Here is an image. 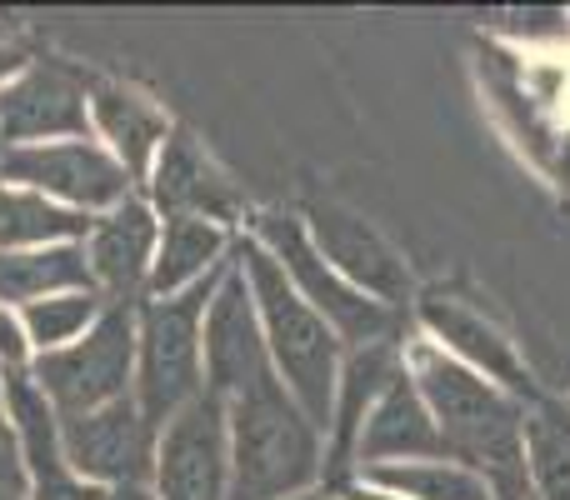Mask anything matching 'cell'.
<instances>
[{
  "instance_id": "obj_1",
  "label": "cell",
  "mask_w": 570,
  "mask_h": 500,
  "mask_svg": "<svg viewBox=\"0 0 570 500\" xmlns=\"http://www.w3.org/2000/svg\"><path fill=\"white\" fill-rule=\"evenodd\" d=\"M230 425V496L226 500H291L305 496L325 471L321 431L301 411L285 381L261 371L226 405Z\"/></svg>"
},
{
  "instance_id": "obj_2",
  "label": "cell",
  "mask_w": 570,
  "mask_h": 500,
  "mask_svg": "<svg viewBox=\"0 0 570 500\" xmlns=\"http://www.w3.org/2000/svg\"><path fill=\"white\" fill-rule=\"evenodd\" d=\"M236 261L246 271L250 295H256L271 365L285 381V391L301 401V411L315 421V431H331L335 381H341V335L301 301V291L291 285V275L281 271L271 251H261L256 241H240Z\"/></svg>"
},
{
  "instance_id": "obj_3",
  "label": "cell",
  "mask_w": 570,
  "mask_h": 500,
  "mask_svg": "<svg viewBox=\"0 0 570 500\" xmlns=\"http://www.w3.org/2000/svg\"><path fill=\"white\" fill-rule=\"evenodd\" d=\"M230 261H220L210 275L186 285L170 301H146L140 311V415L150 431H166L200 391H206V355H200V325L226 281Z\"/></svg>"
},
{
  "instance_id": "obj_4",
  "label": "cell",
  "mask_w": 570,
  "mask_h": 500,
  "mask_svg": "<svg viewBox=\"0 0 570 500\" xmlns=\"http://www.w3.org/2000/svg\"><path fill=\"white\" fill-rule=\"evenodd\" d=\"M250 241H256L261 251L276 255V265L291 275V285L301 291V301L311 305V311L321 315L335 335H341V345L365 351V345L395 341L401 315L385 311V305L371 301V295H361L355 285H345L341 275L325 265V255L311 246L305 220L285 216V210H261V216H256V236H250Z\"/></svg>"
},
{
  "instance_id": "obj_5",
  "label": "cell",
  "mask_w": 570,
  "mask_h": 500,
  "mask_svg": "<svg viewBox=\"0 0 570 500\" xmlns=\"http://www.w3.org/2000/svg\"><path fill=\"white\" fill-rule=\"evenodd\" d=\"M130 361H136V311L126 301H110L86 341L46 351L30 375L56 405V415H86L126 395Z\"/></svg>"
},
{
  "instance_id": "obj_6",
  "label": "cell",
  "mask_w": 570,
  "mask_h": 500,
  "mask_svg": "<svg viewBox=\"0 0 570 500\" xmlns=\"http://www.w3.org/2000/svg\"><path fill=\"white\" fill-rule=\"evenodd\" d=\"M305 236H311V246L325 255V265L345 285H355L361 295L381 301L395 315L411 305V295H415L411 265L401 261V251L371 220H361L355 210L335 206V200H315V206H305Z\"/></svg>"
},
{
  "instance_id": "obj_7",
  "label": "cell",
  "mask_w": 570,
  "mask_h": 500,
  "mask_svg": "<svg viewBox=\"0 0 570 500\" xmlns=\"http://www.w3.org/2000/svg\"><path fill=\"white\" fill-rule=\"evenodd\" d=\"M230 425L226 401L200 391L156 441V500H226Z\"/></svg>"
},
{
  "instance_id": "obj_8",
  "label": "cell",
  "mask_w": 570,
  "mask_h": 500,
  "mask_svg": "<svg viewBox=\"0 0 570 500\" xmlns=\"http://www.w3.org/2000/svg\"><path fill=\"white\" fill-rule=\"evenodd\" d=\"M60 455L76 476L110 486H146L156 471V431L140 415V401L100 405L86 415H60Z\"/></svg>"
},
{
  "instance_id": "obj_9",
  "label": "cell",
  "mask_w": 570,
  "mask_h": 500,
  "mask_svg": "<svg viewBox=\"0 0 570 500\" xmlns=\"http://www.w3.org/2000/svg\"><path fill=\"white\" fill-rule=\"evenodd\" d=\"M90 76L66 60H30L10 86H0V150L36 146L50 136L86 140Z\"/></svg>"
},
{
  "instance_id": "obj_10",
  "label": "cell",
  "mask_w": 570,
  "mask_h": 500,
  "mask_svg": "<svg viewBox=\"0 0 570 500\" xmlns=\"http://www.w3.org/2000/svg\"><path fill=\"white\" fill-rule=\"evenodd\" d=\"M0 180L30 186L36 196H56L66 206L100 210L130 200V176L116 156L90 140H60V146H10L0 150Z\"/></svg>"
},
{
  "instance_id": "obj_11",
  "label": "cell",
  "mask_w": 570,
  "mask_h": 500,
  "mask_svg": "<svg viewBox=\"0 0 570 500\" xmlns=\"http://www.w3.org/2000/svg\"><path fill=\"white\" fill-rule=\"evenodd\" d=\"M200 355H206V391L226 405L236 401L261 371H271L256 295H250L246 271H240L236 255H230V271H226V281H220L216 301H210L206 325H200Z\"/></svg>"
},
{
  "instance_id": "obj_12",
  "label": "cell",
  "mask_w": 570,
  "mask_h": 500,
  "mask_svg": "<svg viewBox=\"0 0 570 500\" xmlns=\"http://www.w3.org/2000/svg\"><path fill=\"white\" fill-rule=\"evenodd\" d=\"M415 311H421V325L431 331V341L441 345L445 355H455L465 371L485 375V381L501 385V391L515 395L521 405L525 401H531V405L546 401V395L535 391L531 365L515 355V341L495 321H485L481 311H471L465 301H451L445 291L421 295V301H415Z\"/></svg>"
},
{
  "instance_id": "obj_13",
  "label": "cell",
  "mask_w": 570,
  "mask_h": 500,
  "mask_svg": "<svg viewBox=\"0 0 570 500\" xmlns=\"http://www.w3.org/2000/svg\"><path fill=\"white\" fill-rule=\"evenodd\" d=\"M150 190H156V206L170 210V216H196V220L240 216V190L230 186V176L206 156V146L186 126H170V136L160 140Z\"/></svg>"
},
{
  "instance_id": "obj_14",
  "label": "cell",
  "mask_w": 570,
  "mask_h": 500,
  "mask_svg": "<svg viewBox=\"0 0 570 500\" xmlns=\"http://www.w3.org/2000/svg\"><path fill=\"white\" fill-rule=\"evenodd\" d=\"M405 371V345H365L341 361V381H335V411H331V451H325V476L335 481V491L345 486V471L355 465V445H361L365 415L375 411V401L385 395V385Z\"/></svg>"
},
{
  "instance_id": "obj_15",
  "label": "cell",
  "mask_w": 570,
  "mask_h": 500,
  "mask_svg": "<svg viewBox=\"0 0 570 500\" xmlns=\"http://www.w3.org/2000/svg\"><path fill=\"white\" fill-rule=\"evenodd\" d=\"M445 441L441 425H435L431 405L421 401L411 371H401L385 395L375 401V411L365 415L361 445H355V465L375 471V465H405V461H441Z\"/></svg>"
},
{
  "instance_id": "obj_16",
  "label": "cell",
  "mask_w": 570,
  "mask_h": 500,
  "mask_svg": "<svg viewBox=\"0 0 570 500\" xmlns=\"http://www.w3.org/2000/svg\"><path fill=\"white\" fill-rule=\"evenodd\" d=\"M90 275L106 285L110 301H136V291L150 281L156 261V216L146 200H120L100 226H90Z\"/></svg>"
},
{
  "instance_id": "obj_17",
  "label": "cell",
  "mask_w": 570,
  "mask_h": 500,
  "mask_svg": "<svg viewBox=\"0 0 570 500\" xmlns=\"http://www.w3.org/2000/svg\"><path fill=\"white\" fill-rule=\"evenodd\" d=\"M90 116H96V126L106 130V140L116 146L120 170H126L130 180H140L156 166L160 140L170 136L166 116H160L140 90L120 86V80H90Z\"/></svg>"
},
{
  "instance_id": "obj_18",
  "label": "cell",
  "mask_w": 570,
  "mask_h": 500,
  "mask_svg": "<svg viewBox=\"0 0 570 500\" xmlns=\"http://www.w3.org/2000/svg\"><path fill=\"white\" fill-rule=\"evenodd\" d=\"M226 255V231L216 220H196V216H170L166 236L156 246V261H150V281L146 291L156 301H170L186 285H196L200 275H210Z\"/></svg>"
},
{
  "instance_id": "obj_19",
  "label": "cell",
  "mask_w": 570,
  "mask_h": 500,
  "mask_svg": "<svg viewBox=\"0 0 570 500\" xmlns=\"http://www.w3.org/2000/svg\"><path fill=\"white\" fill-rule=\"evenodd\" d=\"M66 291H96L90 255L80 246L46 251H0V301H46Z\"/></svg>"
},
{
  "instance_id": "obj_20",
  "label": "cell",
  "mask_w": 570,
  "mask_h": 500,
  "mask_svg": "<svg viewBox=\"0 0 570 500\" xmlns=\"http://www.w3.org/2000/svg\"><path fill=\"white\" fill-rule=\"evenodd\" d=\"M6 405H10V425H16L20 455L30 465V481H50L66 476V455H60V415L46 401V391L36 385L30 371H10L6 375Z\"/></svg>"
},
{
  "instance_id": "obj_21",
  "label": "cell",
  "mask_w": 570,
  "mask_h": 500,
  "mask_svg": "<svg viewBox=\"0 0 570 500\" xmlns=\"http://www.w3.org/2000/svg\"><path fill=\"white\" fill-rule=\"evenodd\" d=\"M90 220L86 210L56 206V200L36 196V190H0V251H26V246H56V241L86 236Z\"/></svg>"
},
{
  "instance_id": "obj_22",
  "label": "cell",
  "mask_w": 570,
  "mask_h": 500,
  "mask_svg": "<svg viewBox=\"0 0 570 500\" xmlns=\"http://www.w3.org/2000/svg\"><path fill=\"white\" fill-rule=\"evenodd\" d=\"M525 471L535 500H570V411L535 401L525 411Z\"/></svg>"
},
{
  "instance_id": "obj_23",
  "label": "cell",
  "mask_w": 570,
  "mask_h": 500,
  "mask_svg": "<svg viewBox=\"0 0 570 500\" xmlns=\"http://www.w3.org/2000/svg\"><path fill=\"white\" fill-rule=\"evenodd\" d=\"M365 481L395 491L405 500H495L491 486L475 471H465L461 461L441 455V461H405V465H375L365 471Z\"/></svg>"
},
{
  "instance_id": "obj_24",
  "label": "cell",
  "mask_w": 570,
  "mask_h": 500,
  "mask_svg": "<svg viewBox=\"0 0 570 500\" xmlns=\"http://www.w3.org/2000/svg\"><path fill=\"white\" fill-rule=\"evenodd\" d=\"M90 321H100V295L96 291H66V295H46V301L26 305V331L30 341L46 351H66V341H76Z\"/></svg>"
},
{
  "instance_id": "obj_25",
  "label": "cell",
  "mask_w": 570,
  "mask_h": 500,
  "mask_svg": "<svg viewBox=\"0 0 570 500\" xmlns=\"http://www.w3.org/2000/svg\"><path fill=\"white\" fill-rule=\"evenodd\" d=\"M0 486L26 496V455H20V441L6 421V401H0Z\"/></svg>"
},
{
  "instance_id": "obj_26",
  "label": "cell",
  "mask_w": 570,
  "mask_h": 500,
  "mask_svg": "<svg viewBox=\"0 0 570 500\" xmlns=\"http://www.w3.org/2000/svg\"><path fill=\"white\" fill-rule=\"evenodd\" d=\"M0 371H26V335L10 311H0Z\"/></svg>"
},
{
  "instance_id": "obj_27",
  "label": "cell",
  "mask_w": 570,
  "mask_h": 500,
  "mask_svg": "<svg viewBox=\"0 0 570 500\" xmlns=\"http://www.w3.org/2000/svg\"><path fill=\"white\" fill-rule=\"evenodd\" d=\"M30 491H36V500H100V491L80 486L70 471H66V476H50V481H36Z\"/></svg>"
},
{
  "instance_id": "obj_28",
  "label": "cell",
  "mask_w": 570,
  "mask_h": 500,
  "mask_svg": "<svg viewBox=\"0 0 570 500\" xmlns=\"http://www.w3.org/2000/svg\"><path fill=\"white\" fill-rule=\"evenodd\" d=\"M20 70H30V46H20V40H6V36H0V80L20 76Z\"/></svg>"
},
{
  "instance_id": "obj_29",
  "label": "cell",
  "mask_w": 570,
  "mask_h": 500,
  "mask_svg": "<svg viewBox=\"0 0 570 500\" xmlns=\"http://www.w3.org/2000/svg\"><path fill=\"white\" fill-rule=\"evenodd\" d=\"M335 496H341V500H405L395 491H381V486H371V481H345Z\"/></svg>"
},
{
  "instance_id": "obj_30",
  "label": "cell",
  "mask_w": 570,
  "mask_h": 500,
  "mask_svg": "<svg viewBox=\"0 0 570 500\" xmlns=\"http://www.w3.org/2000/svg\"><path fill=\"white\" fill-rule=\"evenodd\" d=\"M100 500H156V496H150L146 486H116V491L100 496Z\"/></svg>"
},
{
  "instance_id": "obj_31",
  "label": "cell",
  "mask_w": 570,
  "mask_h": 500,
  "mask_svg": "<svg viewBox=\"0 0 570 500\" xmlns=\"http://www.w3.org/2000/svg\"><path fill=\"white\" fill-rule=\"evenodd\" d=\"M291 500H341L335 491H305V496H291Z\"/></svg>"
},
{
  "instance_id": "obj_32",
  "label": "cell",
  "mask_w": 570,
  "mask_h": 500,
  "mask_svg": "<svg viewBox=\"0 0 570 500\" xmlns=\"http://www.w3.org/2000/svg\"><path fill=\"white\" fill-rule=\"evenodd\" d=\"M0 500H26V496H16V491H6V486H0Z\"/></svg>"
}]
</instances>
